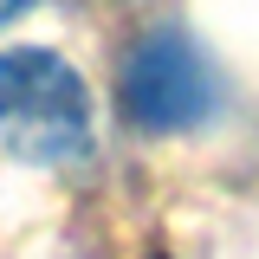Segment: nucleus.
I'll return each mask as SVG.
<instances>
[{
    "instance_id": "f257e3e1",
    "label": "nucleus",
    "mask_w": 259,
    "mask_h": 259,
    "mask_svg": "<svg viewBox=\"0 0 259 259\" xmlns=\"http://www.w3.org/2000/svg\"><path fill=\"white\" fill-rule=\"evenodd\" d=\"M0 143L20 162H78L91 149V91L59 52H0Z\"/></svg>"
},
{
    "instance_id": "f03ea898",
    "label": "nucleus",
    "mask_w": 259,
    "mask_h": 259,
    "mask_svg": "<svg viewBox=\"0 0 259 259\" xmlns=\"http://www.w3.org/2000/svg\"><path fill=\"white\" fill-rule=\"evenodd\" d=\"M221 110V71L188 32L156 26L123 59V117L143 136H182Z\"/></svg>"
},
{
    "instance_id": "7ed1b4c3",
    "label": "nucleus",
    "mask_w": 259,
    "mask_h": 259,
    "mask_svg": "<svg viewBox=\"0 0 259 259\" xmlns=\"http://www.w3.org/2000/svg\"><path fill=\"white\" fill-rule=\"evenodd\" d=\"M26 7H32V0H0V26H7V20H20Z\"/></svg>"
}]
</instances>
